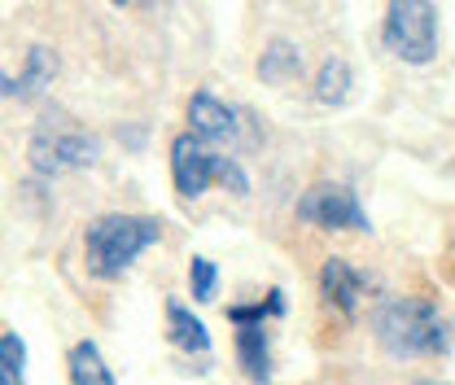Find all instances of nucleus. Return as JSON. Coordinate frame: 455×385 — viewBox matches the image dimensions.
Instances as JSON below:
<instances>
[{
	"label": "nucleus",
	"instance_id": "nucleus-1",
	"mask_svg": "<svg viewBox=\"0 0 455 385\" xmlns=\"http://www.w3.org/2000/svg\"><path fill=\"white\" fill-rule=\"evenodd\" d=\"M377 346L390 359H425L451 346V325L429 298H390L372 311Z\"/></svg>",
	"mask_w": 455,
	"mask_h": 385
},
{
	"label": "nucleus",
	"instance_id": "nucleus-2",
	"mask_svg": "<svg viewBox=\"0 0 455 385\" xmlns=\"http://www.w3.org/2000/svg\"><path fill=\"white\" fill-rule=\"evenodd\" d=\"M163 241V220L149 215H97L84 228V268L97 280H123L132 263Z\"/></svg>",
	"mask_w": 455,
	"mask_h": 385
},
{
	"label": "nucleus",
	"instance_id": "nucleus-3",
	"mask_svg": "<svg viewBox=\"0 0 455 385\" xmlns=\"http://www.w3.org/2000/svg\"><path fill=\"white\" fill-rule=\"evenodd\" d=\"M171 180L180 197H202L211 184H224L236 197H250V175L241 171V163L215 154L211 140H202L197 132H180L171 140Z\"/></svg>",
	"mask_w": 455,
	"mask_h": 385
},
{
	"label": "nucleus",
	"instance_id": "nucleus-4",
	"mask_svg": "<svg viewBox=\"0 0 455 385\" xmlns=\"http://www.w3.org/2000/svg\"><path fill=\"white\" fill-rule=\"evenodd\" d=\"M27 158L36 175H66V171H84L101 158V145L97 136H88L84 127H75L70 118H44L36 132H31V145H27Z\"/></svg>",
	"mask_w": 455,
	"mask_h": 385
},
{
	"label": "nucleus",
	"instance_id": "nucleus-5",
	"mask_svg": "<svg viewBox=\"0 0 455 385\" xmlns=\"http://www.w3.org/2000/svg\"><path fill=\"white\" fill-rule=\"evenodd\" d=\"M386 49L407 66H429L438 57V9L429 0H390L381 22Z\"/></svg>",
	"mask_w": 455,
	"mask_h": 385
},
{
	"label": "nucleus",
	"instance_id": "nucleus-6",
	"mask_svg": "<svg viewBox=\"0 0 455 385\" xmlns=\"http://www.w3.org/2000/svg\"><path fill=\"white\" fill-rule=\"evenodd\" d=\"M298 220L324 232H368V211L346 184H311L298 197Z\"/></svg>",
	"mask_w": 455,
	"mask_h": 385
},
{
	"label": "nucleus",
	"instance_id": "nucleus-7",
	"mask_svg": "<svg viewBox=\"0 0 455 385\" xmlns=\"http://www.w3.org/2000/svg\"><path fill=\"white\" fill-rule=\"evenodd\" d=\"M53 79H57V53L44 49V44H36V49L27 53V61H22V75H18V79L0 70V97L31 101V97H40L44 88H53Z\"/></svg>",
	"mask_w": 455,
	"mask_h": 385
},
{
	"label": "nucleus",
	"instance_id": "nucleus-8",
	"mask_svg": "<svg viewBox=\"0 0 455 385\" xmlns=\"http://www.w3.org/2000/svg\"><path fill=\"white\" fill-rule=\"evenodd\" d=\"M363 289H368V276L363 272H355L346 259H324V268H320V293H324L329 307H338L341 316H355Z\"/></svg>",
	"mask_w": 455,
	"mask_h": 385
},
{
	"label": "nucleus",
	"instance_id": "nucleus-9",
	"mask_svg": "<svg viewBox=\"0 0 455 385\" xmlns=\"http://www.w3.org/2000/svg\"><path fill=\"white\" fill-rule=\"evenodd\" d=\"M188 123H193V132L202 136V140H211V145H224L236 136V114L228 110L220 97H211V92H197L193 101H188Z\"/></svg>",
	"mask_w": 455,
	"mask_h": 385
},
{
	"label": "nucleus",
	"instance_id": "nucleus-10",
	"mask_svg": "<svg viewBox=\"0 0 455 385\" xmlns=\"http://www.w3.org/2000/svg\"><path fill=\"white\" fill-rule=\"evenodd\" d=\"M236 364L250 381H272V346L263 325H236Z\"/></svg>",
	"mask_w": 455,
	"mask_h": 385
},
{
	"label": "nucleus",
	"instance_id": "nucleus-11",
	"mask_svg": "<svg viewBox=\"0 0 455 385\" xmlns=\"http://www.w3.org/2000/svg\"><path fill=\"white\" fill-rule=\"evenodd\" d=\"M167 341L175 350H188V355H206V350H211L206 325H202L184 302H175V298L167 302Z\"/></svg>",
	"mask_w": 455,
	"mask_h": 385
},
{
	"label": "nucleus",
	"instance_id": "nucleus-12",
	"mask_svg": "<svg viewBox=\"0 0 455 385\" xmlns=\"http://www.w3.org/2000/svg\"><path fill=\"white\" fill-rule=\"evenodd\" d=\"M66 377H70V385H114L118 381L110 368H106L97 341H79V346H70V355H66Z\"/></svg>",
	"mask_w": 455,
	"mask_h": 385
},
{
	"label": "nucleus",
	"instance_id": "nucleus-13",
	"mask_svg": "<svg viewBox=\"0 0 455 385\" xmlns=\"http://www.w3.org/2000/svg\"><path fill=\"white\" fill-rule=\"evenodd\" d=\"M302 75V53L289 40H272L259 57V79L263 84H293Z\"/></svg>",
	"mask_w": 455,
	"mask_h": 385
},
{
	"label": "nucleus",
	"instance_id": "nucleus-14",
	"mask_svg": "<svg viewBox=\"0 0 455 385\" xmlns=\"http://www.w3.org/2000/svg\"><path fill=\"white\" fill-rule=\"evenodd\" d=\"M350 88H355L350 66H346L341 57H329V61L320 66V75H315V101H320V106H341V101L350 97Z\"/></svg>",
	"mask_w": 455,
	"mask_h": 385
},
{
	"label": "nucleus",
	"instance_id": "nucleus-15",
	"mask_svg": "<svg viewBox=\"0 0 455 385\" xmlns=\"http://www.w3.org/2000/svg\"><path fill=\"white\" fill-rule=\"evenodd\" d=\"M27 381V341L18 333H0V385Z\"/></svg>",
	"mask_w": 455,
	"mask_h": 385
},
{
	"label": "nucleus",
	"instance_id": "nucleus-16",
	"mask_svg": "<svg viewBox=\"0 0 455 385\" xmlns=\"http://www.w3.org/2000/svg\"><path fill=\"white\" fill-rule=\"evenodd\" d=\"M284 316V293L272 289L267 302H250V307H228V320L232 325H267V320H281Z\"/></svg>",
	"mask_w": 455,
	"mask_h": 385
},
{
	"label": "nucleus",
	"instance_id": "nucleus-17",
	"mask_svg": "<svg viewBox=\"0 0 455 385\" xmlns=\"http://www.w3.org/2000/svg\"><path fill=\"white\" fill-rule=\"evenodd\" d=\"M188 289H193V302H215V289H220V268L202 254L188 259Z\"/></svg>",
	"mask_w": 455,
	"mask_h": 385
},
{
	"label": "nucleus",
	"instance_id": "nucleus-18",
	"mask_svg": "<svg viewBox=\"0 0 455 385\" xmlns=\"http://www.w3.org/2000/svg\"><path fill=\"white\" fill-rule=\"evenodd\" d=\"M110 4H118V9H123V4H132V0H110Z\"/></svg>",
	"mask_w": 455,
	"mask_h": 385
}]
</instances>
